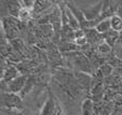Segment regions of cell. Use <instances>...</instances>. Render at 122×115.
Masks as SVG:
<instances>
[{"label": "cell", "mask_w": 122, "mask_h": 115, "mask_svg": "<svg viewBox=\"0 0 122 115\" xmlns=\"http://www.w3.org/2000/svg\"><path fill=\"white\" fill-rule=\"evenodd\" d=\"M103 4L104 1H99L94 5H90L87 8H82L81 11L84 13L85 17L87 21L89 22H95L100 18L102 14V10H103Z\"/></svg>", "instance_id": "obj_3"}, {"label": "cell", "mask_w": 122, "mask_h": 115, "mask_svg": "<svg viewBox=\"0 0 122 115\" xmlns=\"http://www.w3.org/2000/svg\"><path fill=\"white\" fill-rule=\"evenodd\" d=\"M118 16H120L121 17V19H122V6H120V8L118 9V11H117V13H116Z\"/></svg>", "instance_id": "obj_19"}, {"label": "cell", "mask_w": 122, "mask_h": 115, "mask_svg": "<svg viewBox=\"0 0 122 115\" xmlns=\"http://www.w3.org/2000/svg\"><path fill=\"white\" fill-rule=\"evenodd\" d=\"M66 3V6L71 10V12L74 14V16L77 18L78 23L80 25V28L81 29H89V21H87L86 17H85L84 13H82L81 9L78 8L77 4H75L74 1H65Z\"/></svg>", "instance_id": "obj_5"}, {"label": "cell", "mask_w": 122, "mask_h": 115, "mask_svg": "<svg viewBox=\"0 0 122 115\" xmlns=\"http://www.w3.org/2000/svg\"><path fill=\"white\" fill-rule=\"evenodd\" d=\"M95 29L100 32L101 34H104L106 32L110 31L112 30V24H110V18L108 19H104V21L100 22L97 26H95Z\"/></svg>", "instance_id": "obj_11"}, {"label": "cell", "mask_w": 122, "mask_h": 115, "mask_svg": "<svg viewBox=\"0 0 122 115\" xmlns=\"http://www.w3.org/2000/svg\"><path fill=\"white\" fill-rule=\"evenodd\" d=\"M56 104H57V99L54 97L51 90H48V95L45 100L44 104L42 105V109L40 110V115H54L56 109Z\"/></svg>", "instance_id": "obj_6"}, {"label": "cell", "mask_w": 122, "mask_h": 115, "mask_svg": "<svg viewBox=\"0 0 122 115\" xmlns=\"http://www.w3.org/2000/svg\"><path fill=\"white\" fill-rule=\"evenodd\" d=\"M91 115H100V112H99V111H97V109H95V111H94V112H93V113H92V114H91Z\"/></svg>", "instance_id": "obj_20"}, {"label": "cell", "mask_w": 122, "mask_h": 115, "mask_svg": "<svg viewBox=\"0 0 122 115\" xmlns=\"http://www.w3.org/2000/svg\"><path fill=\"white\" fill-rule=\"evenodd\" d=\"M18 77H19V70L14 65H10V66L6 67L5 71L2 72L1 82L3 84H9L10 82H12L13 80H15Z\"/></svg>", "instance_id": "obj_7"}, {"label": "cell", "mask_w": 122, "mask_h": 115, "mask_svg": "<svg viewBox=\"0 0 122 115\" xmlns=\"http://www.w3.org/2000/svg\"><path fill=\"white\" fill-rule=\"evenodd\" d=\"M0 11L1 13H8V16L17 18L21 10L20 1H1L0 2Z\"/></svg>", "instance_id": "obj_4"}, {"label": "cell", "mask_w": 122, "mask_h": 115, "mask_svg": "<svg viewBox=\"0 0 122 115\" xmlns=\"http://www.w3.org/2000/svg\"><path fill=\"white\" fill-rule=\"evenodd\" d=\"M77 45L75 44V42H61L59 43V51L65 52V53H74L78 49Z\"/></svg>", "instance_id": "obj_10"}, {"label": "cell", "mask_w": 122, "mask_h": 115, "mask_svg": "<svg viewBox=\"0 0 122 115\" xmlns=\"http://www.w3.org/2000/svg\"><path fill=\"white\" fill-rule=\"evenodd\" d=\"M34 84H36V77H28V80H27V83H26L25 87H24V89L21 90V93L19 95H20L21 98H24L25 96H27L28 94H29L30 92L32 90V88H33Z\"/></svg>", "instance_id": "obj_12"}, {"label": "cell", "mask_w": 122, "mask_h": 115, "mask_svg": "<svg viewBox=\"0 0 122 115\" xmlns=\"http://www.w3.org/2000/svg\"><path fill=\"white\" fill-rule=\"evenodd\" d=\"M112 66H110L109 64H104V65H102V66L100 67V69H99V72L101 73L102 77H106V75H109L110 73H112Z\"/></svg>", "instance_id": "obj_16"}, {"label": "cell", "mask_w": 122, "mask_h": 115, "mask_svg": "<svg viewBox=\"0 0 122 115\" xmlns=\"http://www.w3.org/2000/svg\"><path fill=\"white\" fill-rule=\"evenodd\" d=\"M34 3H36V1H32V0H21V1H20L21 8H23V9H27V10H30V11L33 10Z\"/></svg>", "instance_id": "obj_17"}, {"label": "cell", "mask_w": 122, "mask_h": 115, "mask_svg": "<svg viewBox=\"0 0 122 115\" xmlns=\"http://www.w3.org/2000/svg\"><path fill=\"white\" fill-rule=\"evenodd\" d=\"M28 77L25 74H20L18 77L13 80L9 84L2 83V93H13V94H20L21 90L24 89L26 83H27Z\"/></svg>", "instance_id": "obj_2"}, {"label": "cell", "mask_w": 122, "mask_h": 115, "mask_svg": "<svg viewBox=\"0 0 122 115\" xmlns=\"http://www.w3.org/2000/svg\"><path fill=\"white\" fill-rule=\"evenodd\" d=\"M97 52H99L100 54H102V55H108V54H110L112 52V47L103 40L97 45Z\"/></svg>", "instance_id": "obj_15"}, {"label": "cell", "mask_w": 122, "mask_h": 115, "mask_svg": "<svg viewBox=\"0 0 122 115\" xmlns=\"http://www.w3.org/2000/svg\"><path fill=\"white\" fill-rule=\"evenodd\" d=\"M94 111V101L90 98H86L81 103V115H91Z\"/></svg>", "instance_id": "obj_9"}, {"label": "cell", "mask_w": 122, "mask_h": 115, "mask_svg": "<svg viewBox=\"0 0 122 115\" xmlns=\"http://www.w3.org/2000/svg\"><path fill=\"white\" fill-rule=\"evenodd\" d=\"M32 18H33L32 11L21 8V10H20V12H19L17 19H18L20 23H27V22H29L30 19H32Z\"/></svg>", "instance_id": "obj_13"}, {"label": "cell", "mask_w": 122, "mask_h": 115, "mask_svg": "<svg viewBox=\"0 0 122 115\" xmlns=\"http://www.w3.org/2000/svg\"><path fill=\"white\" fill-rule=\"evenodd\" d=\"M2 109L11 111H23L25 109L23 98L18 94L13 93H2Z\"/></svg>", "instance_id": "obj_1"}, {"label": "cell", "mask_w": 122, "mask_h": 115, "mask_svg": "<svg viewBox=\"0 0 122 115\" xmlns=\"http://www.w3.org/2000/svg\"><path fill=\"white\" fill-rule=\"evenodd\" d=\"M54 115H64V111H63V108L61 105L59 99H57V104H56V109L54 112Z\"/></svg>", "instance_id": "obj_18"}, {"label": "cell", "mask_w": 122, "mask_h": 115, "mask_svg": "<svg viewBox=\"0 0 122 115\" xmlns=\"http://www.w3.org/2000/svg\"><path fill=\"white\" fill-rule=\"evenodd\" d=\"M103 40L114 49L119 41V32H117V31H115V30L112 29L110 31H108V32H106V33L103 34Z\"/></svg>", "instance_id": "obj_8"}, {"label": "cell", "mask_w": 122, "mask_h": 115, "mask_svg": "<svg viewBox=\"0 0 122 115\" xmlns=\"http://www.w3.org/2000/svg\"><path fill=\"white\" fill-rule=\"evenodd\" d=\"M110 24H112V29L115 30L117 32L122 31V19L120 16H118L117 14H115L114 16L110 17Z\"/></svg>", "instance_id": "obj_14"}]
</instances>
